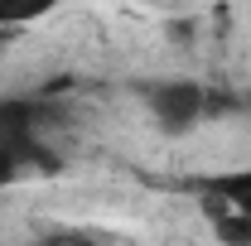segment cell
Wrapping results in <instances>:
<instances>
[{
  "instance_id": "6da1fadb",
  "label": "cell",
  "mask_w": 251,
  "mask_h": 246,
  "mask_svg": "<svg viewBox=\"0 0 251 246\" xmlns=\"http://www.w3.org/2000/svg\"><path fill=\"white\" fill-rule=\"evenodd\" d=\"M140 101H145L150 121L164 135H188L213 111V92L198 77H155V82H140Z\"/></svg>"
},
{
  "instance_id": "7a4b0ae2",
  "label": "cell",
  "mask_w": 251,
  "mask_h": 246,
  "mask_svg": "<svg viewBox=\"0 0 251 246\" xmlns=\"http://www.w3.org/2000/svg\"><path fill=\"white\" fill-rule=\"evenodd\" d=\"M44 121H49V106L29 101V97H0V150L15 154L25 169H58L53 150H44Z\"/></svg>"
},
{
  "instance_id": "3957f363",
  "label": "cell",
  "mask_w": 251,
  "mask_h": 246,
  "mask_svg": "<svg viewBox=\"0 0 251 246\" xmlns=\"http://www.w3.org/2000/svg\"><path fill=\"white\" fill-rule=\"evenodd\" d=\"M193 188H198L203 208H227V213H237V217L251 222V164H247V169L208 174V179H198Z\"/></svg>"
},
{
  "instance_id": "277c9868",
  "label": "cell",
  "mask_w": 251,
  "mask_h": 246,
  "mask_svg": "<svg viewBox=\"0 0 251 246\" xmlns=\"http://www.w3.org/2000/svg\"><path fill=\"white\" fill-rule=\"evenodd\" d=\"M208 217H213V237L222 246H251V222L247 217L227 213V208H208Z\"/></svg>"
},
{
  "instance_id": "5b68a950",
  "label": "cell",
  "mask_w": 251,
  "mask_h": 246,
  "mask_svg": "<svg viewBox=\"0 0 251 246\" xmlns=\"http://www.w3.org/2000/svg\"><path fill=\"white\" fill-rule=\"evenodd\" d=\"M39 246H92V237L87 232H73V227H58V232L39 237Z\"/></svg>"
},
{
  "instance_id": "8992f818",
  "label": "cell",
  "mask_w": 251,
  "mask_h": 246,
  "mask_svg": "<svg viewBox=\"0 0 251 246\" xmlns=\"http://www.w3.org/2000/svg\"><path fill=\"white\" fill-rule=\"evenodd\" d=\"M20 174H25V164H20L15 154H5V150H0V188H5V184H15Z\"/></svg>"
},
{
  "instance_id": "52a82bcc",
  "label": "cell",
  "mask_w": 251,
  "mask_h": 246,
  "mask_svg": "<svg viewBox=\"0 0 251 246\" xmlns=\"http://www.w3.org/2000/svg\"><path fill=\"white\" fill-rule=\"evenodd\" d=\"M242 106H247V111H251V92H247V97H242Z\"/></svg>"
}]
</instances>
